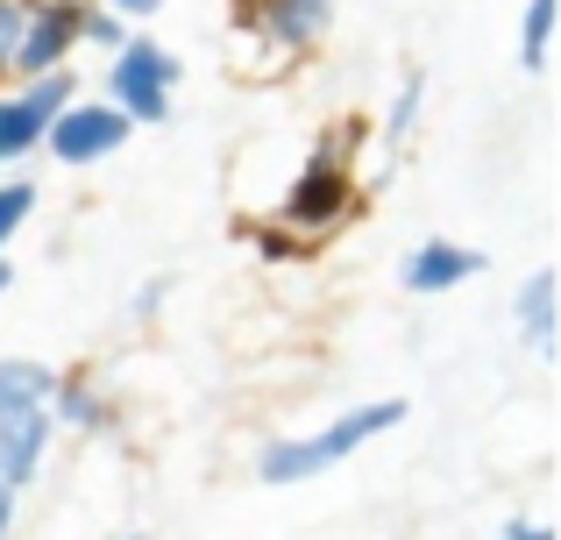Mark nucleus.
<instances>
[{"instance_id": "nucleus-1", "label": "nucleus", "mask_w": 561, "mask_h": 540, "mask_svg": "<svg viewBox=\"0 0 561 540\" xmlns=\"http://www.w3.org/2000/svg\"><path fill=\"white\" fill-rule=\"evenodd\" d=\"M398 420H405V405L398 399H377V405H356V413H342L334 427H320V434H306V441H271L256 456V476L263 484H306V476H320V470H334L342 456H356L370 434H391Z\"/></svg>"}, {"instance_id": "nucleus-2", "label": "nucleus", "mask_w": 561, "mask_h": 540, "mask_svg": "<svg viewBox=\"0 0 561 540\" xmlns=\"http://www.w3.org/2000/svg\"><path fill=\"white\" fill-rule=\"evenodd\" d=\"M171 85H179V57L150 36H122L107 65V100L128 122H164L171 114Z\"/></svg>"}, {"instance_id": "nucleus-3", "label": "nucleus", "mask_w": 561, "mask_h": 540, "mask_svg": "<svg viewBox=\"0 0 561 540\" xmlns=\"http://www.w3.org/2000/svg\"><path fill=\"white\" fill-rule=\"evenodd\" d=\"M348 199H356V185H348V171H342V150H320L313 164L299 171V179L285 185V199H277V221L285 228H299V235H328L334 221L348 214Z\"/></svg>"}, {"instance_id": "nucleus-4", "label": "nucleus", "mask_w": 561, "mask_h": 540, "mask_svg": "<svg viewBox=\"0 0 561 540\" xmlns=\"http://www.w3.org/2000/svg\"><path fill=\"white\" fill-rule=\"evenodd\" d=\"M128 114L114 107V100H65V107L50 114V128H43V136H50V157L57 164H100V157H114L128 142Z\"/></svg>"}, {"instance_id": "nucleus-5", "label": "nucleus", "mask_w": 561, "mask_h": 540, "mask_svg": "<svg viewBox=\"0 0 561 540\" xmlns=\"http://www.w3.org/2000/svg\"><path fill=\"white\" fill-rule=\"evenodd\" d=\"M71 93H79V85H71L65 65L36 71V79H28V93H0V164L43 150V128H50V114L65 107Z\"/></svg>"}, {"instance_id": "nucleus-6", "label": "nucleus", "mask_w": 561, "mask_h": 540, "mask_svg": "<svg viewBox=\"0 0 561 540\" xmlns=\"http://www.w3.org/2000/svg\"><path fill=\"white\" fill-rule=\"evenodd\" d=\"M79 22H85L79 0H36V8H28V22H22V50H14V71H22V79H36V71L65 65L71 43H79Z\"/></svg>"}, {"instance_id": "nucleus-7", "label": "nucleus", "mask_w": 561, "mask_h": 540, "mask_svg": "<svg viewBox=\"0 0 561 540\" xmlns=\"http://www.w3.org/2000/svg\"><path fill=\"white\" fill-rule=\"evenodd\" d=\"M43 448H50V405H14L0 413V476L14 491L43 470Z\"/></svg>"}, {"instance_id": "nucleus-8", "label": "nucleus", "mask_w": 561, "mask_h": 540, "mask_svg": "<svg viewBox=\"0 0 561 540\" xmlns=\"http://www.w3.org/2000/svg\"><path fill=\"white\" fill-rule=\"evenodd\" d=\"M483 271V250H462V242H420L405 256V291H448V285H469Z\"/></svg>"}, {"instance_id": "nucleus-9", "label": "nucleus", "mask_w": 561, "mask_h": 540, "mask_svg": "<svg viewBox=\"0 0 561 540\" xmlns=\"http://www.w3.org/2000/svg\"><path fill=\"white\" fill-rule=\"evenodd\" d=\"M328 14H334V0H256L249 22H256L271 43H285V50H306V43L328 28Z\"/></svg>"}, {"instance_id": "nucleus-10", "label": "nucleus", "mask_w": 561, "mask_h": 540, "mask_svg": "<svg viewBox=\"0 0 561 540\" xmlns=\"http://www.w3.org/2000/svg\"><path fill=\"white\" fill-rule=\"evenodd\" d=\"M519 328L540 356H554V271H534L519 285Z\"/></svg>"}, {"instance_id": "nucleus-11", "label": "nucleus", "mask_w": 561, "mask_h": 540, "mask_svg": "<svg viewBox=\"0 0 561 540\" xmlns=\"http://www.w3.org/2000/svg\"><path fill=\"white\" fill-rule=\"evenodd\" d=\"M50 384H57V370H43V363H28V356H8L0 363V413H14V405H50Z\"/></svg>"}, {"instance_id": "nucleus-12", "label": "nucleus", "mask_w": 561, "mask_h": 540, "mask_svg": "<svg viewBox=\"0 0 561 540\" xmlns=\"http://www.w3.org/2000/svg\"><path fill=\"white\" fill-rule=\"evenodd\" d=\"M50 413L71 420V427H100V420H107V405H100L79 377H57V384H50Z\"/></svg>"}, {"instance_id": "nucleus-13", "label": "nucleus", "mask_w": 561, "mask_h": 540, "mask_svg": "<svg viewBox=\"0 0 561 540\" xmlns=\"http://www.w3.org/2000/svg\"><path fill=\"white\" fill-rule=\"evenodd\" d=\"M548 36H554V0H526V36H519L526 71H548Z\"/></svg>"}, {"instance_id": "nucleus-14", "label": "nucleus", "mask_w": 561, "mask_h": 540, "mask_svg": "<svg viewBox=\"0 0 561 540\" xmlns=\"http://www.w3.org/2000/svg\"><path fill=\"white\" fill-rule=\"evenodd\" d=\"M28 207H36V185H28V179H8V185H0V250H8L14 228L28 221Z\"/></svg>"}, {"instance_id": "nucleus-15", "label": "nucleus", "mask_w": 561, "mask_h": 540, "mask_svg": "<svg viewBox=\"0 0 561 540\" xmlns=\"http://www.w3.org/2000/svg\"><path fill=\"white\" fill-rule=\"evenodd\" d=\"M22 22H28V0H0V79L14 71V50H22Z\"/></svg>"}, {"instance_id": "nucleus-16", "label": "nucleus", "mask_w": 561, "mask_h": 540, "mask_svg": "<svg viewBox=\"0 0 561 540\" xmlns=\"http://www.w3.org/2000/svg\"><path fill=\"white\" fill-rule=\"evenodd\" d=\"M122 36H128V28H122V14H114V8H100V14H85V22H79V43H100V50H114Z\"/></svg>"}, {"instance_id": "nucleus-17", "label": "nucleus", "mask_w": 561, "mask_h": 540, "mask_svg": "<svg viewBox=\"0 0 561 540\" xmlns=\"http://www.w3.org/2000/svg\"><path fill=\"white\" fill-rule=\"evenodd\" d=\"M420 100H426V79H405V93H398V107H391V136H405V128L420 122Z\"/></svg>"}, {"instance_id": "nucleus-18", "label": "nucleus", "mask_w": 561, "mask_h": 540, "mask_svg": "<svg viewBox=\"0 0 561 540\" xmlns=\"http://www.w3.org/2000/svg\"><path fill=\"white\" fill-rule=\"evenodd\" d=\"M256 250L271 256V264H285V256H299V242H291V235H277V228H271V235H256Z\"/></svg>"}, {"instance_id": "nucleus-19", "label": "nucleus", "mask_w": 561, "mask_h": 540, "mask_svg": "<svg viewBox=\"0 0 561 540\" xmlns=\"http://www.w3.org/2000/svg\"><path fill=\"white\" fill-rule=\"evenodd\" d=\"M8 527H14V484L0 476V533H8Z\"/></svg>"}, {"instance_id": "nucleus-20", "label": "nucleus", "mask_w": 561, "mask_h": 540, "mask_svg": "<svg viewBox=\"0 0 561 540\" xmlns=\"http://www.w3.org/2000/svg\"><path fill=\"white\" fill-rule=\"evenodd\" d=\"M107 8H114V14H157L164 0H107Z\"/></svg>"}, {"instance_id": "nucleus-21", "label": "nucleus", "mask_w": 561, "mask_h": 540, "mask_svg": "<svg viewBox=\"0 0 561 540\" xmlns=\"http://www.w3.org/2000/svg\"><path fill=\"white\" fill-rule=\"evenodd\" d=\"M8 277H14V271H8V264H0V291H8Z\"/></svg>"}]
</instances>
